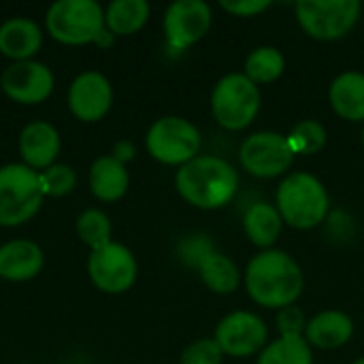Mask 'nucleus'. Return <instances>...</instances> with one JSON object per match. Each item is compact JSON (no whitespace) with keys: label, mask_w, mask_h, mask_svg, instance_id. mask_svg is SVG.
I'll use <instances>...</instances> for the list:
<instances>
[{"label":"nucleus","mask_w":364,"mask_h":364,"mask_svg":"<svg viewBox=\"0 0 364 364\" xmlns=\"http://www.w3.org/2000/svg\"><path fill=\"white\" fill-rule=\"evenodd\" d=\"M305 286L296 260L282 250H264L245 271V288L254 303L267 309H286L296 303Z\"/></svg>","instance_id":"1"},{"label":"nucleus","mask_w":364,"mask_h":364,"mask_svg":"<svg viewBox=\"0 0 364 364\" xmlns=\"http://www.w3.org/2000/svg\"><path fill=\"white\" fill-rule=\"evenodd\" d=\"M181 198L198 209H222L239 190V175L224 158L196 156L179 166L175 177Z\"/></svg>","instance_id":"2"},{"label":"nucleus","mask_w":364,"mask_h":364,"mask_svg":"<svg viewBox=\"0 0 364 364\" xmlns=\"http://www.w3.org/2000/svg\"><path fill=\"white\" fill-rule=\"evenodd\" d=\"M275 207L284 224L296 230H309L320 226L331 209V198L322 181L309 173L288 175L277 190Z\"/></svg>","instance_id":"3"},{"label":"nucleus","mask_w":364,"mask_h":364,"mask_svg":"<svg viewBox=\"0 0 364 364\" xmlns=\"http://www.w3.org/2000/svg\"><path fill=\"white\" fill-rule=\"evenodd\" d=\"M49 34L64 45L102 43L105 11L96 0H58L45 17Z\"/></svg>","instance_id":"4"},{"label":"nucleus","mask_w":364,"mask_h":364,"mask_svg":"<svg viewBox=\"0 0 364 364\" xmlns=\"http://www.w3.org/2000/svg\"><path fill=\"white\" fill-rule=\"evenodd\" d=\"M262 105L260 87L243 73H230L218 81L211 94V113L226 130L247 128Z\"/></svg>","instance_id":"5"},{"label":"nucleus","mask_w":364,"mask_h":364,"mask_svg":"<svg viewBox=\"0 0 364 364\" xmlns=\"http://www.w3.org/2000/svg\"><path fill=\"white\" fill-rule=\"evenodd\" d=\"M43 186L36 171L26 164H6L0 168V226H19L28 222L43 203Z\"/></svg>","instance_id":"6"},{"label":"nucleus","mask_w":364,"mask_h":364,"mask_svg":"<svg viewBox=\"0 0 364 364\" xmlns=\"http://www.w3.org/2000/svg\"><path fill=\"white\" fill-rule=\"evenodd\" d=\"M145 145L154 160L171 166H183L198 156L200 132L192 122L166 115L151 124Z\"/></svg>","instance_id":"7"},{"label":"nucleus","mask_w":364,"mask_h":364,"mask_svg":"<svg viewBox=\"0 0 364 364\" xmlns=\"http://www.w3.org/2000/svg\"><path fill=\"white\" fill-rule=\"evenodd\" d=\"M363 4L358 0H301L296 19L301 28L318 41L343 38L358 21Z\"/></svg>","instance_id":"8"},{"label":"nucleus","mask_w":364,"mask_h":364,"mask_svg":"<svg viewBox=\"0 0 364 364\" xmlns=\"http://www.w3.org/2000/svg\"><path fill=\"white\" fill-rule=\"evenodd\" d=\"M241 166L260 179H273L284 175L292 162H294V151L288 143L286 134L273 132V130H262L250 134L241 149H239Z\"/></svg>","instance_id":"9"},{"label":"nucleus","mask_w":364,"mask_h":364,"mask_svg":"<svg viewBox=\"0 0 364 364\" xmlns=\"http://www.w3.org/2000/svg\"><path fill=\"white\" fill-rule=\"evenodd\" d=\"M94 286L107 294H122L132 288L136 279V260L122 243H109L92 252L87 262Z\"/></svg>","instance_id":"10"},{"label":"nucleus","mask_w":364,"mask_h":364,"mask_svg":"<svg viewBox=\"0 0 364 364\" xmlns=\"http://www.w3.org/2000/svg\"><path fill=\"white\" fill-rule=\"evenodd\" d=\"M269 328L256 314L250 311H235L228 314L215 328V341L224 356L232 358H247L267 348Z\"/></svg>","instance_id":"11"},{"label":"nucleus","mask_w":364,"mask_h":364,"mask_svg":"<svg viewBox=\"0 0 364 364\" xmlns=\"http://www.w3.org/2000/svg\"><path fill=\"white\" fill-rule=\"evenodd\" d=\"M211 6L203 0H177L164 13V34L175 51L198 43L211 28Z\"/></svg>","instance_id":"12"},{"label":"nucleus","mask_w":364,"mask_h":364,"mask_svg":"<svg viewBox=\"0 0 364 364\" xmlns=\"http://www.w3.org/2000/svg\"><path fill=\"white\" fill-rule=\"evenodd\" d=\"M2 90L4 94L19 105H38L49 98L53 92V75L51 70L34 60L15 62L2 73Z\"/></svg>","instance_id":"13"},{"label":"nucleus","mask_w":364,"mask_h":364,"mask_svg":"<svg viewBox=\"0 0 364 364\" xmlns=\"http://www.w3.org/2000/svg\"><path fill=\"white\" fill-rule=\"evenodd\" d=\"M113 102V90L105 75L83 73L79 75L68 90V107L75 117L81 122H98L107 115Z\"/></svg>","instance_id":"14"},{"label":"nucleus","mask_w":364,"mask_h":364,"mask_svg":"<svg viewBox=\"0 0 364 364\" xmlns=\"http://www.w3.org/2000/svg\"><path fill=\"white\" fill-rule=\"evenodd\" d=\"M60 151V134L47 122H32L19 134V154L26 166L49 168Z\"/></svg>","instance_id":"15"},{"label":"nucleus","mask_w":364,"mask_h":364,"mask_svg":"<svg viewBox=\"0 0 364 364\" xmlns=\"http://www.w3.org/2000/svg\"><path fill=\"white\" fill-rule=\"evenodd\" d=\"M354 335V322L343 311H322L305 326V341L311 348L337 350L346 346Z\"/></svg>","instance_id":"16"},{"label":"nucleus","mask_w":364,"mask_h":364,"mask_svg":"<svg viewBox=\"0 0 364 364\" xmlns=\"http://www.w3.org/2000/svg\"><path fill=\"white\" fill-rule=\"evenodd\" d=\"M43 252L36 243L19 239L0 247V277L9 282H26L41 273Z\"/></svg>","instance_id":"17"},{"label":"nucleus","mask_w":364,"mask_h":364,"mask_svg":"<svg viewBox=\"0 0 364 364\" xmlns=\"http://www.w3.org/2000/svg\"><path fill=\"white\" fill-rule=\"evenodd\" d=\"M333 111L348 122H364V73L348 70L328 90Z\"/></svg>","instance_id":"18"},{"label":"nucleus","mask_w":364,"mask_h":364,"mask_svg":"<svg viewBox=\"0 0 364 364\" xmlns=\"http://www.w3.org/2000/svg\"><path fill=\"white\" fill-rule=\"evenodd\" d=\"M43 43L38 26L30 19L15 17L0 26V51L15 62L30 60Z\"/></svg>","instance_id":"19"},{"label":"nucleus","mask_w":364,"mask_h":364,"mask_svg":"<svg viewBox=\"0 0 364 364\" xmlns=\"http://www.w3.org/2000/svg\"><path fill=\"white\" fill-rule=\"evenodd\" d=\"M128 183V171L115 156H102L90 168V188L98 200H119L126 194Z\"/></svg>","instance_id":"20"},{"label":"nucleus","mask_w":364,"mask_h":364,"mask_svg":"<svg viewBox=\"0 0 364 364\" xmlns=\"http://www.w3.org/2000/svg\"><path fill=\"white\" fill-rule=\"evenodd\" d=\"M282 228H284V220L275 205L256 203L245 211L243 230H245L247 239L262 250L271 247L279 239Z\"/></svg>","instance_id":"21"},{"label":"nucleus","mask_w":364,"mask_h":364,"mask_svg":"<svg viewBox=\"0 0 364 364\" xmlns=\"http://www.w3.org/2000/svg\"><path fill=\"white\" fill-rule=\"evenodd\" d=\"M198 273L203 284L218 294H232L241 284V273L237 264L220 252L205 254L200 258Z\"/></svg>","instance_id":"22"},{"label":"nucleus","mask_w":364,"mask_h":364,"mask_svg":"<svg viewBox=\"0 0 364 364\" xmlns=\"http://www.w3.org/2000/svg\"><path fill=\"white\" fill-rule=\"evenodd\" d=\"M149 17V4L145 0H115L105 11V23L113 34H134Z\"/></svg>","instance_id":"23"},{"label":"nucleus","mask_w":364,"mask_h":364,"mask_svg":"<svg viewBox=\"0 0 364 364\" xmlns=\"http://www.w3.org/2000/svg\"><path fill=\"white\" fill-rule=\"evenodd\" d=\"M284 68H286L284 53L273 45H262L247 55L243 75L260 87L264 83L277 81L284 75Z\"/></svg>","instance_id":"24"},{"label":"nucleus","mask_w":364,"mask_h":364,"mask_svg":"<svg viewBox=\"0 0 364 364\" xmlns=\"http://www.w3.org/2000/svg\"><path fill=\"white\" fill-rule=\"evenodd\" d=\"M256 364H314L311 346L305 337H279L260 352Z\"/></svg>","instance_id":"25"},{"label":"nucleus","mask_w":364,"mask_h":364,"mask_svg":"<svg viewBox=\"0 0 364 364\" xmlns=\"http://www.w3.org/2000/svg\"><path fill=\"white\" fill-rule=\"evenodd\" d=\"M77 235L79 239L92 247V252L111 243V222L98 209H87L77 220Z\"/></svg>","instance_id":"26"},{"label":"nucleus","mask_w":364,"mask_h":364,"mask_svg":"<svg viewBox=\"0 0 364 364\" xmlns=\"http://www.w3.org/2000/svg\"><path fill=\"white\" fill-rule=\"evenodd\" d=\"M286 136H288V143H290L294 156L296 154L311 156V154H318L326 145V136L328 134H326V128L320 122H316V119H303Z\"/></svg>","instance_id":"27"},{"label":"nucleus","mask_w":364,"mask_h":364,"mask_svg":"<svg viewBox=\"0 0 364 364\" xmlns=\"http://www.w3.org/2000/svg\"><path fill=\"white\" fill-rule=\"evenodd\" d=\"M38 177H41L43 192L49 194V196H64V194L73 192L75 186H77L75 171L70 166H64V164L49 166L43 173H38Z\"/></svg>","instance_id":"28"},{"label":"nucleus","mask_w":364,"mask_h":364,"mask_svg":"<svg viewBox=\"0 0 364 364\" xmlns=\"http://www.w3.org/2000/svg\"><path fill=\"white\" fill-rule=\"evenodd\" d=\"M222 358L224 352L215 339H198L183 350L181 364H222Z\"/></svg>","instance_id":"29"},{"label":"nucleus","mask_w":364,"mask_h":364,"mask_svg":"<svg viewBox=\"0 0 364 364\" xmlns=\"http://www.w3.org/2000/svg\"><path fill=\"white\" fill-rule=\"evenodd\" d=\"M277 326H279L282 337H303L307 322H305V316H303L301 309L286 307L277 316Z\"/></svg>","instance_id":"30"},{"label":"nucleus","mask_w":364,"mask_h":364,"mask_svg":"<svg viewBox=\"0 0 364 364\" xmlns=\"http://www.w3.org/2000/svg\"><path fill=\"white\" fill-rule=\"evenodd\" d=\"M220 4L224 11L237 17H254L258 13H264L271 6V0H222Z\"/></svg>","instance_id":"31"},{"label":"nucleus","mask_w":364,"mask_h":364,"mask_svg":"<svg viewBox=\"0 0 364 364\" xmlns=\"http://www.w3.org/2000/svg\"><path fill=\"white\" fill-rule=\"evenodd\" d=\"M132 154H134V149L128 145V143H119V145H115V158L124 164L128 158H132Z\"/></svg>","instance_id":"32"},{"label":"nucleus","mask_w":364,"mask_h":364,"mask_svg":"<svg viewBox=\"0 0 364 364\" xmlns=\"http://www.w3.org/2000/svg\"><path fill=\"white\" fill-rule=\"evenodd\" d=\"M352 364H364V358H358L356 363H352Z\"/></svg>","instance_id":"33"},{"label":"nucleus","mask_w":364,"mask_h":364,"mask_svg":"<svg viewBox=\"0 0 364 364\" xmlns=\"http://www.w3.org/2000/svg\"><path fill=\"white\" fill-rule=\"evenodd\" d=\"M363 145H364V128H363Z\"/></svg>","instance_id":"34"}]
</instances>
